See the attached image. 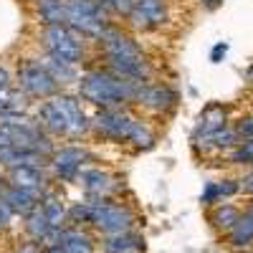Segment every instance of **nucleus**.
Returning <instances> with one entry per match:
<instances>
[{
	"mask_svg": "<svg viewBox=\"0 0 253 253\" xmlns=\"http://www.w3.org/2000/svg\"><path fill=\"white\" fill-rule=\"evenodd\" d=\"M96 46H99V53L104 58V69L107 71L117 74L124 81H132V84L152 81L155 66L132 33H126L124 28L112 23L107 28V33L96 41Z\"/></svg>",
	"mask_w": 253,
	"mask_h": 253,
	"instance_id": "1",
	"label": "nucleus"
},
{
	"mask_svg": "<svg viewBox=\"0 0 253 253\" xmlns=\"http://www.w3.org/2000/svg\"><path fill=\"white\" fill-rule=\"evenodd\" d=\"M33 119L51 139L56 137V139L76 142L91 134V114L86 112L79 94L58 91L51 99L38 101Z\"/></svg>",
	"mask_w": 253,
	"mask_h": 253,
	"instance_id": "2",
	"label": "nucleus"
},
{
	"mask_svg": "<svg viewBox=\"0 0 253 253\" xmlns=\"http://www.w3.org/2000/svg\"><path fill=\"white\" fill-rule=\"evenodd\" d=\"M91 134L112 142V144H126L134 150H152L157 134L144 117L132 112L129 107L117 109H96L91 114Z\"/></svg>",
	"mask_w": 253,
	"mask_h": 253,
	"instance_id": "3",
	"label": "nucleus"
},
{
	"mask_svg": "<svg viewBox=\"0 0 253 253\" xmlns=\"http://www.w3.org/2000/svg\"><path fill=\"white\" fill-rule=\"evenodd\" d=\"M139 84L124 81L107 69H86L81 71L76 81V91L84 104H91L96 109H117V107H132L137 96Z\"/></svg>",
	"mask_w": 253,
	"mask_h": 253,
	"instance_id": "4",
	"label": "nucleus"
},
{
	"mask_svg": "<svg viewBox=\"0 0 253 253\" xmlns=\"http://www.w3.org/2000/svg\"><path fill=\"white\" fill-rule=\"evenodd\" d=\"M86 203H89L86 228H91L101 238L137 230L139 218H137V210L129 203H122L117 198H107V200H89L86 198Z\"/></svg>",
	"mask_w": 253,
	"mask_h": 253,
	"instance_id": "5",
	"label": "nucleus"
},
{
	"mask_svg": "<svg viewBox=\"0 0 253 253\" xmlns=\"http://www.w3.org/2000/svg\"><path fill=\"white\" fill-rule=\"evenodd\" d=\"M38 38H41L43 53H48L58 61H66L71 66H81V63L89 58V41L81 33H76L74 28H69L66 23L41 28Z\"/></svg>",
	"mask_w": 253,
	"mask_h": 253,
	"instance_id": "6",
	"label": "nucleus"
},
{
	"mask_svg": "<svg viewBox=\"0 0 253 253\" xmlns=\"http://www.w3.org/2000/svg\"><path fill=\"white\" fill-rule=\"evenodd\" d=\"M66 26L81 33L89 43H96L112 26V18L96 0H66Z\"/></svg>",
	"mask_w": 253,
	"mask_h": 253,
	"instance_id": "7",
	"label": "nucleus"
},
{
	"mask_svg": "<svg viewBox=\"0 0 253 253\" xmlns=\"http://www.w3.org/2000/svg\"><path fill=\"white\" fill-rule=\"evenodd\" d=\"M13 81H15V89L23 94L26 99L43 101V99H51L53 94L61 91V86L53 81V76L46 71V66L41 63L38 56L20 61L18 69H15V79Z\"/></svg>",
	"mask_w": 253,
	"mask_h": 253,
	"instance_id": "8",
	"label": "nucleus"
},
{
	"mask_svg": "<svg viewBox=\"0 0 253 253\" xmlns=\"http://www.w3.org/2000/svg\"><path fill=\"white\" fill-rule=\"evenodd\" d=\"M94 162V155L84 144H63L56 147L46 162L48 177L56 182H76V177Z\"/></svg>",
	"mask_w": 253,
	"mask_h": 253,
	"instance_id": "9",
	"label": "nucleus"
},
{
	"mask_svg": "<svg viewBox=\"0 0 253 253\" xmlns=\"http://www.w3.org/2000/svg\"><path fill=\"white\" fill-rule=\"evenodd\" d=\"M134 107L155 117H167L177 107V91L165 81H144L137 86Z\"/></svg>",
	"mask_w": 253,
	"mask_h": 253,
	"instance_id": "10",
	"label": "nucleus"
},
{
	"mask_svg": "<svg viewBox=\"0 0 253 253\" xmlns=\"http://www.w3.org/2000/svg\"><path fill=\"white\" fill-rule=\"evenodd\" d=\"M126 23L139 33L162 31L170 23V3L167 0H132V10Z\"/></svg>",
	"mask_w": 253,
	"mask_h": 253,
	"instance_id": "11",
	"label": "nucleus"
},
{
	"mask_svg": "<svg viewBox=\"0 0 253 253\" xmlns=\"http://www.w3.org/2000/svg\"><path fill=\"white\" fill-rule=\"evenodd\" d=\"M76 185L86 193L89 200H107V198H117L119 190H122V182L119 177L107 170V167H99V165H89L79 177H76Z\"/></svg>",
	"mask_w": 253,
	"mask_h": 253,
	"instance_id": "12",
	"label": "nucleus"
},
{
	"mask_svg": "<svg viewBox=\"0 0 253 253\" xmlns=\"http://www.w3.org/2000/svg\"><path fill=\"white\" fill-rule=\"evenodd\" d=\"M41 246H61L63 253H96L99 251L94 233L84 225H66L61 230H53Z\"/></svg>",
	"mask_w": 253,
	"mask_h": 253,
	"instance_id": "13",
	"label": "nucleus"
},
{
	"mask_svg": "<svg viewBox=\"0 0 253 253\" xmlns=\"http://www.w3.org/2000/svg\"><path fill=\"white\" fill-rule=\"evenodd\" d=\"M8 185L20 187V190H31V193L43 198L46 190H51V177L46 165H26V167H18V170L5 172Z\"/></svg>",
	"mask_w": 253,
	"mask_h": 253,
	"instance_id": "14",
	"label": "nucleus"
},
{
	"mask_svg": "<svg viewBox=\"0 0 253 253\" xmlns=\"http://www.w3.org/2000/svg\"><path fill=\"white\" fill-rule=\"evenodd\" d=\"M38 205L46 213V218H48L53 230H61V228L69 225V205H66V200H63V195L58 193V190H53V187L46 190Z\"/></svg>",
	"mask_w": 253,
	"mask_h": 253,
	"instance_id": "15",
	"label": "nucleus"
},
{
	"mask_svg": "<svg viewBox=\"0 0 253 253\" xmlns=\"http://www.w3.org/2000/svg\"><path fill=\"white\" fill-rule=\"evenodd\" d=\"M144 236L139 230H129V233H119V236H107L101 238L99 251L101 253H144Z\"/></svg>",
	"mask_w": 253,
	"mask_h": 253,
	"instance_id": "16",
	"label": "nucleus"
},
{
	"mask_svg": "<svg viewBox=\"0 0 253 253\" xmlns=\"http://www.w3.org/2000/svg\"><path fill=\"white\" fill-rule=\"evenodd\" d=\"M33 8L38 23L43 28L66 23V0H33Z\"/></svg>",
	"mask_w": 253,
	"mask_h": 253,
	"instance_id": "17",
	"label": "nucleus"
},
{
	"mask_svg": "<svg viewBox=\"0 0 253 253\" xmlns=\"http://www.w3.org/2000/svg\"><path fill=\"white\" fill-rule=\"evenodd\" d=\"M38 58H41V63L46 66V71L53 76V81L61 86V91L66 89L69 84H76L79 76H81L79 66H71V63H66V61H58V58H53V56H48V53L38 56Z\"/></svg>",
	"mask_w": 253,
	"mask_h": 253,
	"instance_id": "18",
	"label": "nucleus"
},
{
	"mask_svg": "<svg viewBox=\"0 0 253 253\" xmlns=\"http://www.w3.org/2000/svg\"><path fill=\"white\" fill-rule=\"evenodd\" d=\"M3 200L8 203V208L15 213V218H18V215H20V218H26L31 210L41 203V195L31 193V190H20V187L8 185V187H5V193H3Z\"/></svg>",
	"mask_w": 253,
	"mask_h": 253,
	"instance_id": "19",
	"label": "nucleus"
},
{
	"mask_svg": "<svg viewBox=\"0 0 253 253\" xmlns=\"http://www.w3.org/2000/svg\"><path fill=\"white\" fill-rule=\"evenodd\" d=\"M223 126H228V114L223 107H218V104H213V107H208L200 119H198V126H195V142L210 137L213 132L223 129Z\"/></svg>",
	"mask_w": 253,
	"mask_h": 253,
	"instance_id": "20",
	"label": "nucleus"
},
{
	"mask_svg": "<svg viewBox=\"0 0 253 253\" xmlns=\"http://www.w3.org/2000/svg\"><path fill=\"white\" fill-rule=\"evenodd\" d=\"M23 230H26L28 241H36V243H43V241L53 233V228H51L46 213L41 210V205H36L31 213L23 218Z\"/></svg>",
	"mask_w": 253,
	"mask_h": 253,
	"instance_id": "21",
	"label": "nucleus"
},
{
	"mask_svg": "<svg viewBox=\"0 0 253 253\" xmlns=\"http://www.w3.org/2000/svg\"><path fill=\"white\" fill-rule=\"evenodd\" d=\"M241 210L236 205H230V203H218L213 210H210V223H213V228L223 230V233H230L233 230V225L241 220Z\"/></svg>",
	"mask_w": 253,
	"mask_h": 253,
	"instance_id": "22",
	"label": "nucleus"
},
{
	"mask_svg": "<svg viewBox=\"0 0 253 253\" xmlns=\"http://www.w3.org/2000/svg\"><path fill=\"white\" fill-rule=\"evenodd\" d=\"M228 243L233 248H248L253 243V215H248V213L241 215V220L228 233Z\"/></svg>",
	"mask_w": 253,
	"mask_h": 253,
	"instance_id": "23",
	"label": "nucleus"
},
{
	"mask_svg": "<svg viewBox=\"0 0 253 253\" xmlns=\"http://www.w3.org/2000/svg\"><path fill=\"white\" fill-rule=\"evenodd\" d=\"M96 3L109 18H119V20H126L132 10V0H96Z\"/></svg>",
	"mask_w": 253,
	"mask_h": 253,
	"instance_id": "24",
	"label": "nucleus"
},
{
	"mask_svg": "<svg viewBox=\"0 0 253 253\" xmlns=\"http://www.w3.org/2000/svg\"><path fill=\"white\" fill-rule=\"evenodd\" d=\"M230 162H236V165H251L253 167V139L241 142L236 150L230 152Z\"/></svg>",
	"mask_w": 253,
	"mask_h": 253,
	"instance_id": "25",
	"label": "nucleus"
},
{
	"mask_svg": "<svg viewBox=\"0 0 253 253\" xmlns=\"http://www.w3.org/2000/svg\"><path fill=\"white\" fill-rule=\"evenodd\" d=\"M200 203L208 205V208H215L220 203V193H218V182H208L203 187V195H200Z\"/></svg>",
	"mask_w": 253,
	"mask_h": 253,
	"instance_id": "26",
	"label": "nucleus"
},
{
	"mask_svg": "<svg viewBox=\"0 0 253 253\" xmlns=\"http://www.w3.org/2000/svg\"><path fill=\"white\" fill-rule=\"evenodd\" d=\"M13 220H15V213L8 208V203L0 198V233H5V230L13 225Z\"/></svg>",
	"mask_w": 253,
	"mask_h": 253,
	"instance_id": "27",
	"label": "nucleus"
},
{
	"mask_svg": "<svg viewBox=\"0 0 253 253\" xmlns=\"http://www.w3.org/2000/svg\"><path fill=\"white\" fill-rule=\"evenodd\" d=\"M218 193H220V200L238 195L241 193V180H223V182H218Z\"/></svg>",
	"mask_w": 253,
	"mask_h": 253,
	"instance_id": "28",
	"label": "nucleus"
},
{
	"mask_svg": "<svg viewBox=\"0 0 253 253\" xmlns=\"http://www.w3.org/2000/svg\"><path fill=\"white\" fill-rule=\"evenodd\" d=\"M15 89V81H13V76H10V71L0 63V91H13Z\"/></svg>",
	"mask_w": 253,
	"mask_h": 253,
	"instance_id": "29",
	"label": "nucleus"
},
{
	"mask_svg": "<svg viewBox=\"0 0 253 253\" xmlns=\"http://www.w3.org/2000/svg\"><path fill=\"white\" fill-rule=\"evenodd\" d=\"M15 253H41V243L36 241H26V243H20L15 248Z\"/></svg>",
	"mask_w": 253,
	"mask_h": 253,
	"instance_id": "30",
	"label": "nucleus"
},
{
	"mask_svg": "<svg viewBox=\"0 0 253 253\" xmlns=\"http://www.w3.org/2000/svg\"><path fill=\"white\" fill-rule=\"evenodd\" d=\"M241 190H243V193H248V195L253 198V172H251L248 177H243V180H241Z\"/></svg>",
	"mask_w": 253,
	"mask_h": 253,
	"instance_id": "31",
	"label": "nucleus"
},
{
	"mask_svg": "<svg viewBox=\"0 0 253 253\" xmlns=\"http://www.w3.org/2000/svg\"><path fill=\"white\" fill-rule=\"evenodd\" d=\"M41 253H63L61 246H41Z\"/></svg>",
	"mask_w": 253,
	"mask_h": 253,
	"instance_id": "32",
	"label": "nucleus"
},
{
	"mask_svg": "<svg viewBox=\"0 0 253 253\" xmlns=\"http://www.w3.org/2000/svg\"><path fill=\"white\" fill-rule=\"evenodd\" d=\"M225 51H228L225 46H215V51H213V61H218L220 56H225Z\"/></svg>",
	"mask_w": 253,
	"mask_h": 253,
	"instance_id": "33",
	"label": "nucleus"
},
{
	"mask_svg": "<svg viewBox=\"0 0 253 253\" xmlns=\"http://www.w3.org/2000/svg\"><path fill=\"white\" fill-rule=\"evenodd\" d=\"M5 187H8V180H5V175H0V198H3Z\"/></svg>",
	"mask_w": 253,
	"mask_h": 253,
	"instance_id": "34",
	"label": "nucleus"
},
{
	"mask_svg": "<svg viewBox=\"0 0 253 253\" xmlns=\"http://www.w3.org/2000/svg\"><path fill=\"white\" fill-rule=\"evenodd\" d=\"M218 3H220V0H203V5H205V8H215Z\"/></svg>",
	"mask_w": 253,
	"mask_h": 253,
	"instance_id": "35",
	"label": "nucleus"
},
{
	"mask_svg": "<svg viewBox=\"0 0 253 253\" xmlns=\"http://www.w3.org/2000/svg\"><path fill=\"white\" fill-rule=\"evenodd\" d=\"M248 79H251V84H253V69H251V71H248Z\"/></svg>",
	"mask_w": 253,
	"mask_h": 253,
	"instance_id": "36",
	"label": "nucleus"
}]
</instances>
